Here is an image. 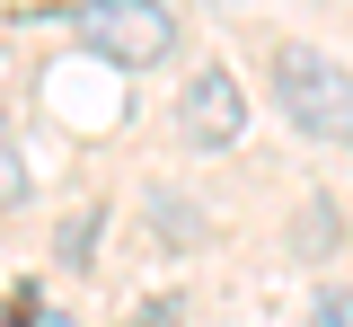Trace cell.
Returning a JSON list of instances; mask_svg holds the SVG:
<instances>
[{
    "label": "cell",
    "instance_id": "cell-1",
    "mask_svg": "<svg viewBox=\"0 0 353 327\" xmlns=\"http://www.w3.org/2000/svg\"><path fill=\"white\" fill-rule=\"evenodd\" d=\"M274 97L309 141H353V71L318 45H283L274 62Z\"/></svg>",
    "mask_w": 353,
    "mask_h": 327
},
{
    "label": "cell",
    "instance_id": "cell-2",
    "mask_svg": "<svg viewBox=\"0 0 353 327\" xmlns=\"http://www.w3.org/2000/svg\"><path fill=\"white\" fill-rule=\"evenodd\" d=\"M71 27H80L88 53H106V62H124V71H141V62H159V53L176 45V9L168 0H80Z\"/></svg>",
    "mask_w": 353,
    "mask_h": 327
},
{
    "label": "cell",
    "instance_id": "cell-3",
    "mask_svg": "<svg viewBox=\"0 0 353 327\" xmlns=\"http://www.w3.org/2000/svg\"><path fill=\"white\" fill-rule=\"evenodd\" d=\"M176 124H185V141H203V150H230V141L248 133V89H239V80L212 62V71H194V80H185Z\"/></svg>",
    "mask_w": 353,
    "mask_h": 327
},
{
    "label": "cell",
    "instance_id": "cell-4",
    "mask_svg": "<svg viewBox=\"0 0 353 327\" xmlns=\"http://www.w3.org/2000/svg\"><path fill=\"white\" fill-rule=\"evenodd\" d=\"M150 221H159V239H176V248H185V239H203V212H194V204H176V195H150Z\"/></svg>",
    "mask_w": 353,
    "mask_h": 327
},
{
    "label": "cell",
    "instance_id": "cell-5",
    "mask_svg": "<svg viewBox=\"0 0 353 327\" xmlns=\"http://www.w3.org/2000/svg\"><path fill=\"white\" fill-rule=\"evenodd\" d=\"M97 230H106V212H97V204H80V212L62 221V266H88V248H97Z\"/></svg>",
    "mask_w": 353,
    "mask_h": 327
},
{
    "label": "cell",
    "instance_id": "cell-6",
    "mask_svg": "<svg viewBox=\"0 0 353 327\" xmlns=\"http://www.w3.org/2000/svg\"><path fill=\"white\" fill-rule=\"evenodd\" d=\"M301 248H336V204H301Z\"/></svg>",
    "mask_w": 353,
    "mask_h": 327
},
{
    "label": "cell",
    "instance_id": "cell-7",
    "mask_svg": "<svg viewBox=\"0 0 353 327\" xmlns=\"http://www.w3.org/2000/svg\"><path fill=\"white\" fill-rule=\"evenodd\" d=\"M309 327H353V292L345 283H327V292L309 301Z\"/></svg>",
    "mask_w": 353,
    "mask_h": 327
},
{
    "label": "cell",
    "instance_id": "cell-8",
    "mask_svg": "<svg viewBox=\"0 0 353 327\" xmlns=\"http://www.w3.org/2000/svg\"><path fill=\"white\" fill-rule=\"evenodd\" d=\"M18 195H27V159H18V141L0 124V204H18Z\"/></svg>",
    "mask_w": 353,
    "mask_h": 327
},
{
    "label": "cell",
    "instance_id": "cell-9",
    "mask_svg": "<svg viewBox=\"0 0 353 327\" xmlns=\"http://www.w3.org/2000/svg\"><path fill=\"white\" fill-rule=\"evenodd\" d=\"M0 327H36V301H27V292H18V301H9V310H0Z\"/></svg>",
    "mask_w": 353,
    "mask_h": 327
}]
</instances>
